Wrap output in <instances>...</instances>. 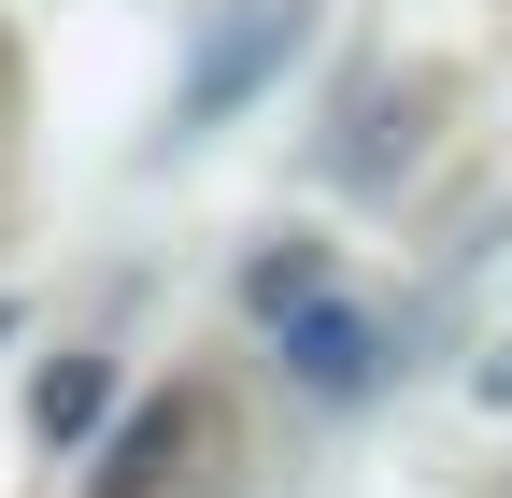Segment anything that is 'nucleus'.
Returning <instances> with one entry per match:
<instances>
[{
	"label": "nucleus",
	"mask_w": 512,
	"mask_h": 498,
	"mask_svg": "<svg viewBox=\"0 0 512 498\" xmlns=\"http://www.w3.org/2000/svg\"><path fill=\"white\" fill-rule=\"evenodd\" d=\"M86 498H228V399L214 385H157L114 427V456Z\"/></svg>",
	"instance_id": "obj_1"
},
{
	"label": "nucleus",
	"mask_w": 512,
	"mask_h": 498,
	"mask_svg": "<svg viewBox=\"0 0 512 498\" xmlns=\"http://www.w3.org/2000/svg\"><path fill=\"white\" fill-rule=\"evenodd\" d=\"M285 43H299V0H256V15H242V29H228V43L200 57V86H185V114H214V100H242V86L271 72Z\"/></svg>",
	"instance_id": "obj_2"
},
{
	"label": "nucleus",
	"mask_w": 512,
	"mask_h": 498,
	"mask_svg": "<svg viewBox=\"0 0 512 498\" xmlns=\"http://www.w3.org/2000/svg\"><path fill=\"white\" fill-rule=\"evenodd\" d=\"M299 385H313V399H356V385H370V328H356V314H299Z\"/></svg>",
	"instance_id": "obj_3"
},
{
	"label": "nucleus",
	"mask_w": 512,
	"mask_h": 498,
	"mask_svg": "<svg viewBox=\"0 0 512 498\" xmlns=\"http://www.w3.org/2000/svg\"><path fill=\"white\" fill-rule=\"evenodd\" d=\"M86 413H100V370H86V356L43 370V427H86Z\"/></svg>",
	"instance_id": "obj_4"
}]
</instances>
